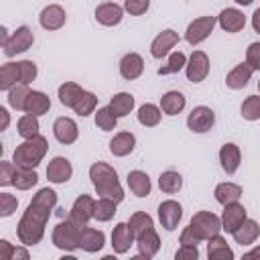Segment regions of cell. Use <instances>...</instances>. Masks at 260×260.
<instances>
[{
	"label": "cell",
	"mask_w": 260,
	"mask_h": 260,
	"mask_svg": "<svg viewBox=\"0 0 260 260\" xmlns=\"http://www.w3.org/2000/svg\"><path fill=\"white\" fill-rule=\"evenodd\" d=\"M95 126L104 132H110L118 126V116L112 112L110 106H102L95 110Z\"/></svg>",
	"instance_id": "60d3db41"
},
{
	"label": "cell",
	"mask_w": 260,
	"mask_h": 260,
	"mask_svg": "<svg viewBox=\"0 0 260 260\" xmlns=\"http://www.w3.org/2000/svg\"><path fill=\"white\" fill-rule=\"evenodd\" d=\"M108 146H110V152L114 156H118V158L128 156L134 150V146H136V136L132 132H128V130H122V132H118V134L112 136V140L108 142Z\"/></svg>",
	"instance_id": "cb8c5ba5"
},
{
	"label": "cell",
	"mask_w": 260,
	"mask_h": 260,
	"mask_svg": "<svg viewBox=\"0 0 260 260\" xmlns=\"http://www.w3.org/2000/svg\"><path fill=\"white\" fill-rule=\"evenodd\" d=\"M95 110H98V95L91 93V91H83L81 98L77 100V104L73 106V112H75L77 116H81V118L93 114Z\"/></svg>",
	"instance_id": "7bdbcfd3"
},
{
	"label": "cell",
	"mask_w": 260,
	"mask_h": 260,
	"mask_svg": "<svg viewBox=\"0 0 260 260\" xmlns=\"http://www.w3.org/2000/svg\"><path fill=\"white\" fill-rule=\"evenodd\" d=\"M185 75L191 83H201L209 75V57H207L205 51H193L187 57Z\"/></svg>",
	"instance_id": "9c48e42d"
},
{
	"label": "cell",
	"mask_w": 260,
	"mask_h": 260,
	"mask_svg": "<svg viewBox=\"0 0 260 260\" xmlns=\"http://www.w3.org/2000/svg\"><path fill=\"white\" fill-rule=\"evenodd\" d=\"M246 63L254 71H260V41L248 45V49H246Z\"/></svg>",
	"instance_id": "f907efd6"
},
{
	"label": "cell",
	"mask_w": 260,
	"mask_h": 260,
	"mask_svg": "<svg viewBox=\"0 0 260 260\" xmlns=\"http://www.w3.org/2000/svg\"><path fill=\"white\" fill-rule=\"evenodd\" d=\"M189 225L193 228V232L199 236L201 242H207L209 238H213L215 234L221 232V217L215 215L213 211H207V209H201V211H195Z\"/></svg>",
	"instance_id": "5b68a950"
},
{
	"label": "cell",
	"mask_w": 260,
	"mask_h": 260,
	"mask_svg": "<svg viewBox=\"0 0 260 260\" xmlns=\"http://www.w3.org/2000/svg\"><path fill=\"white\" fill-rule=\"evenodd\" d=\"M81 230L83 225L73 221V219H65V221H59L55 228H53V234H51V240H53V246L59 248L61 252H75L79 250V238H81Z\"/></svg>",
	"instance_id": "277c9868"
},
{
	"label": "cell",
	"mask_w": 260,
	"mask_h": 260,
	"mask_svg": "<svg viewBox=\"0 0 260 260\" xmlns=\"http://www.w3.org/2000/svg\"><path fill=\"white\" fill-rule=\"evenodd\" d=\"M39 130H41V124H39V116H32V114H24L18 118L16 122V132L22 140H28V138H35L39 136Z\"/></svg>",
	"instance_id": "74e56055"
},
{
	"label": "cell",
	"mask_w": 260,
	"mask_h": 260,
	"mask_svg": "<svg viewBox=\"0 0 260 260\" xmlns=\"http://www.w3.org/2000/svg\"><path fill=\"white\" fill-rule=\"evenodd\" d=\"M177 43H179V32L173 30V28H165V30H160L152 39V43H150V55L154 59H162V57H167L171 53V49Z\"/></svg>",
	"instance_id": "ac0fdd59"
},
{
	"label": "cell",
	"mask_w": 260,
	"mask_h": 260,
	"mask_svg": "<svg viewBox=\"0 0 260 260\" xmlns=\"http://www.w3.org/2000/svg\"><path fill=\"white\" fill-rule=\"evenodd\" d=\"M150 8V0H124V10L130 16H140Z\"/></svg>",
	"instance_id": "681fc988"
},
{
	"label": "cell",
	"mask_w": 260,
	"mask_h": 260,
	"mask_svg": "<svg viewBox=\"0 0 260 260\" xmlns=\"http://www.w3.org/2000/svg\"><path fill=\"white\" fill-rule=\"evenodd\" d=\"M49 150V140L39 134L35 138H28V140H22L14 152H12V162L18 165V167H28V169H37L39 162L45 158Z\"/></svg>",
	"instance_id": "3957f363"
},
{
	"label": "cell",
	"mask_w": 260,
	"mask_h": 260,
	"mask_svg": "<svg viewBox=\"0 0 260 260\" xmlns=\"http://www.w3.org/2000/svg\"><path fill=\"white\" fill-rule=\"evenodd\" d=\"M108 106L112 108V112H114L118 118H124V116H128V114L134 110L136 102H134V95H132V93H128V91H118V93H114V95L110 98V104H108Z\"/></svg>",
	"instance_id": "836d02e7"
},
{
	"label": "cell",
	"mask_w": 260,
	"mask_h": 260,
	"mask_svg": "<svg viewBox=\"0 0 260 260\" xmlns=\"http://www.w3.org/2000/svg\"><path fill=\"white\" fill-rule=\"evenodd\" d=\"M185 106H187V98L177 89H171L160 98V110L165 116H177L185 110Z\"/></svg>",
	"instance_id": "f546056e"
},
{
	"label": "cell",
	"mask_w": 260,
	"mask_h": 260,
	"mask_svg": "<svg viewBox=\"0 0 260 260\" xmlns=\"http://www.w3.org/2000/svg\"><path fill=\"white\" fill-rule=\"evenodd\" d=\"M51 110V98L45 93V91H39V89H30L28 98H26V106H24V112L26 114H32V116H45L47 112Z\"/></svg>",
	"instance_id": "f1b7e54d"
},
{
	"label": "cell",
	"mask_w": 260,
	"mask_h": 260,
	"mask_svg": "<svg viewBox=\"0 0 260 260\" xmlns=\"http://www.w3.org/2000/svg\"><path fill=\"white\" fill-rule=\"evenodd\" d=\"M18 69H20V83L22 85H30L37 79V75H39L37 63L35 61H28V59L18 61Z\"/></svg>",
	"instance_id": "bcb514c9"
},
{
	"label": "cell",
	"mask_w": 260,
	"mask_h": 260,
	"mask_svg": "<svg viewBox=\"0 0 260 260\" xmlns=\"http://www.w3.org/2000/svg\"><path fill=\"white\" fill-rule=\"evenodd\" d=\"M106 246V234L102 230L95 228H87V223L81 230V238H79V248L87 254H95Z\"/></svg>",
	"instance_id": "7402d4cb"
},
{
	"label": "cell",
	"mask_w": 260,
	"mask_h": 260,
	"mask_svg": "<svg viewBox=\"0 0 260 260\" xmlns=\"http://www.w3.org/2000/svg\"><path fill=\"white\" fill-rule=\"evenodd\" d=\"M252 28L256 32H260V8H256L254 14H252Z\"/></svg>",
	"instance_id": "6f0895ef"
},
{
	"label": "cell",
	"mask_w": 260,
	"mask_h": 260,
	"mask_svg": "<svg viewBox=\"0 0 260 260\" xmlns=\"http://www.w3.org/2000/svg\"><path fill=\"white\" fill-rule=\"evenodd\" d=\"M128 223H130V228H132L134 236H140V234H144L146 230L154 228V219H152L146 211H134V213L130 215Z\"/></svg>",
	"instance_id": "f6af8a7d"
},
{
	"label": "cell",
	"mask_w": 260,
	"mask_h": 260,
	"mask_svg": "<svg viewBox=\"0 0 260 260\" xmlns=\"http://www.w3.org/2000/svg\"><path fill=\"white\" fill-rule=\"evenodd\" d=\"M183 219V205L175 199H165L158 205V221L167 232H173Z\"/></svg>",
	"instance_id": "30bf717a"
},
{
	"label": "cell",
	"mask_w": 260,
	"mask_h": 260,
	"mask_svg": "<svg viewBox=\"0 0 260 260\" xmlns=\"http://www.w3.org/2000/svg\"><path fill=\"white\" fill-rule=\"evenodd\" d=\"M215 126V112L209 106H195L187 116V128L195 134L209 132Z\"/></svg>",
	"instance_id": "ba28073f"
},
{
	"label": "cell",
	"mask_w": 260,
	"mask_h": 260,
	"mask_svg": "<svg viewBox=\"0 0 260 260\" xmlns=\"http://www.w3.org/2000/svg\"><path fill=\"white\" fill-rule=\"evenodd\" d=\"M134 240H136V236H134L130 223L120 221V223H116L114 230H112V244H110V246H112L114 254H120V256H122V254H128V252H130Z\"/></svg>",
	"instance_id": "4fadbf2b"
},
{
	"label": "cell",
	"mask_w": 260,
	"mask_h": 260,
	"mask_svg": "<svg viewBox=\"0 0 260 260\" xmlns=\"http://www.w3.org/2000/svg\"><path fill=\"white\" fill-rule=\"evenodd\" d=\"M53 136L57 138L59 144H73L77 138H79V128L75 124L73 118L69 116H59L55 122H53Z\"/></svg>",
	"instance_id": "5bb4252c"
},
{
	"label": "cell",
	"mask_w": 260,
	"mask_h": 260,
	"mask_svg": "<svg viewBox=\"0 0 260 260\" xmlns=\"http://www.w3.org/2000/svg\"><path fill=\"white\" fill-rule=\"evenodd\" d=\"M93 211H95V199L87 193H81L69 209V219L85 225L89 219H93Z\"/></svg>",
	"instance_id": "2e32d148"
},
{
	"label": "cell",
	"mask_w": 260,
	"mask_h": 260,
	"mask_svg": "<svg viewBox=\"0 0 260 260\" xmlns=\"http://www.w3.org/2000/svg\"><path fill=\"white\" fill-rule=\"evenodd\" d=\"M18 207V199L6 191L0 193V217H10Z\"/></svg>",
	"instance_id": "7dc6e473"
},
{
	"label": "cell",
	"mask_w": 260,
	"mask_h": 260,
	"mask_svg": "<svg viewBox=\"0 0 260 260\" xmlns=\"http://www.w3.org/2000/svg\"><path fill=\"white\" fill-rule=\"evenodd\" d=\"M126 183H128V189L132 191V195H136V197H148L150 195L152 183H150V177L144 171H140V169L130 171L128 177H126Z\"/></svg>",
	"instance_id": "484cf974"
},
{
	"label": "cell",
	"mask_w": 260,
	"mask_h": 260,
	"mask_svg": "<svg viewBox=\"0 0 260 260\" xmlns=\"http://www.w3.org/2000/svg\"><path fill=\"white\" fill-rule=\"evenodd\" d=\"M14 248L16 246H12L8 240H0V260H12V254H14Z\"/></svg>",
	"instance_id": "db71d44e"
},
{
	"label": "cell",
	"mask_w": 260,
	"mask_h": 260,
	"mask_svg": "<svg viewBox=\"0 0 260 260\" xmlns=\"http://www.w3.org/2000/svg\"><path fill=\"white\" fill-rule=\"evenodd\" d=\"M240 116L248 122L260 120V95H248L240 106Z\"/></svg>",
	"instance_id": "ee69618b"
},
{
	"label": "cell",
	"mask_w": 260,
	"mask_h": 260,
	"mask_svg": "<svg viewBox=\"0 0 260 260\" xmlns=\"http://www.w3.org/2000/svg\"><path fill=\"white\" fill-rule=\"evenodd\" d=\"M136 248H138V258H146V260L154 258L160 250V236L156 234V230L150 228L144 234L136 236Z\"/></svg>",
	"instance_id": "d6986e66"
},
{
	"label": "cell",
	"mask_w": 260,
	"mask_h": 260,
	"mask_svg": "<svg viewBox=\"0 0 260 260\" xmlns=\"http://www.w3.org/2000/svg\"><path fill=\"white\" fill-rule=\"evenodd\" d=\"M179 244H185V246H197V244H201V240H199V236L193 232V228L187 225V228H183V232H181V236H179Z\"/></svg>",
	"instance_id": "f5cc1de1"
},
{
	"label": "cell",
	"mask_w": 260,
	"mask_h": 260,
	"mask_svg": "<svg viewBox=\"0 0 260 260\" xmlns=\"http://www.w3.org/2000/svg\"><path fill=\"white\" fill-rule=\"evenodd\" d=\"M207 258L209 260H234V250L221 234H215L207 240Z\"/></svg>",
	"instance_id": "83f0119b"
},
{
	"label": "cell",
	"mask_w": 260,
	"mask_h": 260,
	"mask_svg": "<svg viewBox=\"0 0 260 260\" xmlns=\"http://www.w3.org/2000/svg\"><path fill=\"white\" fill-rule=\"evenodd\" d=\"M89 179H91V185L100 197H108L116 203L124 201V187L120 185L118 173L112 165H108L104 160L93 162L89 167Z\"/></svg>",
	"instance_id": "7a4b0ae2"
},
{
	"label": "cell",
	"mask_w": 260,
	"mask_h": 260,
	"mask_svg": "<svg viewBox=\"0 0 260 260\" xmlns=\"http://www.w3.org/2000/svg\"><path fill=\"white\" fill-rule=\"evenodd\" d=\"M28 246H22V248H14V254H12V260H28L30 256H28V250H26Z\"/></svg>",
	"instance_id": "11a10c76"
},
{
	"label": "cell",
	"mask_w": 260,
	"mask_h": 260,
	"mask_svg": "<svg viewBox=\"0 0 260 260\" xmlns=\"http://www.w3.org/2000/svg\"><path fill=\"white\" fill-rule=\"evenodd\" d=\"M215 201L219 205H228V203H234V201H240L242 197V187L232 183V181H225V183H217L215 185Z\"/></svg>",
	"instance_id": "d6a6232c"
},
{
	"label": "cell",
	"mask_w": 260,
	"mask_h": 260,
	"mask_svg": "<svg viewBox=\"0 0 260 260\" xmlns=\"http://www.w3.org/2000/svg\"><path fill=\"white\" fill-rule=\"evenodd\" d=\"M252 75H254V69H252L246 61H244V63H238V65L225 75V85H228L230 89H244V87L250 83Z\"/></svg>",
	"instance_id": "d4e9b609"
},
{
	"label": "cell",
	"mask_w": 260,
	"mask_h": 260,
	"mask_svg": "<svg viewBox=\"0 0 260 260\" xmlns=\"http://www.w3.org/2000/svg\"><path fill=\"white\" fill-rule=\"evenodd\" d=\"M246 217H248V211L240 201L228 203L223 205V211H221V230H225L228 234H234L244 223Z\"/></svg>",
	"instance_id": "7c38bea8"
},
{
	"label": "cell",
	"mask_w": 260,
	"mask_h": 260,
	"mask_svg": "<svg viewBox=\"0 0 260 260\" xmlns=\"http://www.w3.org/2000/svg\"><path fill=\"white\" fill-rule=\"evenodd\" d=\"M232 236H234V242L236 244H240V246H252L258 240V236H260V223L256 219L246 217L244 223Z\"/></svg>",
	"instance_id": "4316f807"
},
{
	"label": "cell",
	"mask_w": 260,
	"mask_h": 260,
	"mask_svg": "<svg viewBox=\"0 0 260 260\" xmlns=\"http://www.w3.org/2000/svg\"><path fill=\"white\" fill-rule=\"evenodd\" d=\"M116 201H112V199H108V197H100V199H95V211H93V219H98V221H102V223H106V221H110L114 215H116Z\"/></svg>",
	"instance_id": "b9f144b4"
},
{
	"label": "cell",
	"mask_w": 260,
	"mask_h": 260,
	"mask_svg": "<svg viewBox=\"0 0 260 260\" xmlns=\"http://www.w3.org/2000/svg\"><path fill=\"white\" fill-rule=\"evenodd\" d=\"M32 43H35L32 30L22 24V26H18V28L8 37V41L2 45V51H4L6 57H16V55H20V53H26V51L32 47Z\"/></svg>",
	"instance_id": "8992f818"
},
{
	"label": "cell",
	"mask_w": 260,
	"mask_h": 260,
	"mask_svg": "<svg viewBox=\"0 0 260 260\" xmlns=\"http://www.w3.org/2000/svg\"><path fill=\"white\" fill-rule=\"evenodd\" d=\"M181 187H183V177H181L179 171L169 169V171H162V173L158 175V189H160L162 193L173 195V193H179Z\"/></svg>",
	"instance_id": "e575fe53"
},
{
	"label": "cell",
	"mask_w": 260,
	"mask_h": 260,
	"mask_svg": "<svg viewBox=\"0 0 260 260\" xmlns=\"http://www.w3.org/2000/svg\"><path fill=\"white\" fill-rule=\"evenodd\" d=\"M120 75L126 79V81H134L142 75L144 71V59L138 55V53H126L122 59H120Z\"/></svg>",
	"instance_id": "603a6c76"
},
{
	"label": "cell",
	"mask_w": 260,
	"mask_h": 260,
	"mask_svg": "<svg viewBox=\"0 0 260 260\" xmlns=\"http://www.w3.org/2000/svg\"><path fill=\"white\" fill-rule=\"evenodd\" d=\"M136 118H138V122H140L144 128H154V126H158L160 120H162V110H160V106L146 102V104H142V106L138 108Z\"/></svg>",
	"instance_id": "1f68e13d"
},
{
	"label": "cell",
	"mask_w": 260,
	"mask_h": 260,
	"mask_svg": "<svg viewBox=\"0 0 260 260\" xmlns=\"http://www.w3.org/2000/svg\"><path fill=\"white\" fill-rule=\"evenodd\" d=\"M57 205V193L51 187L39 189L30 203L26 205V211L22 213L18 225H16V238L22 246H35L43 240L47 221Z\"/></svg>",
	"instance_id": "6da1fadb"
},
{
	"label": "cell",
	"mask_w": 260,
	"mask_h": 260,
	"mask_svg": "<svg viewBox=\"0 0 260 260\" xmlns=\"http://www.w3.org/2000/svg\"><path fill=\"white\" fill-rule=\"evenodd\" d=\"M6 93H8V95H6V100H8V106H10L12 110H16V112H24V106H26V98H28V93H30L28 85H22V83H18V85H14L12 89H8Z\"/></svg>",
	"instance_id": "ab89813d"
},
{
	"label": "cell",
	"mask_w": 260,
	"mask_h": 260,
	"mask_svg": "<svg viewBox=\"0 0 260 260\" xmlns=\"http://www.w3.org/2000/svg\"><path fill=\"white\" fill-rule=\"evenodd\" d=\"M187 65V55L183 51H171L167 55V61L158 67V75H173V73H179L181 69H185Z\"/></svg>",
	"instance_id": "8d00e7d4"
},
{
	"label": "cell",
	"mask_w": 260,
	"mask_h": 260,
	"mask_svg": "<svg viewBox=\"0 0 260 260\" xmlns=\"http://www.w3.org/2000/svg\"><path fill=\"white\" fill-rule=\"evenodd\" d=\"M124 6L116 4V2H102L95 6V20L102 26H118L124 18Z\"/></svg>",
	"instance_id": "e0dca14e"
},
{
	"label": "cell",
	"mask_w": 260,
	"mask_h": 260,
	"mask_svg": "<svg viewBox=\"0 0 260 260\" xmlns=\"http://www.w3.org/2000/svg\"><path fill=\"white\" fill-rule=\"evenodd\" d=\"M14 175H16V165L12 160H2L0 162V185L2 187L12 185Z\"/></svg>",
	"instance_id": "c3c4849f"
},
{
	"label": "cell",
	"mask_w": 260,
	"mask_h": 260,
	"mask_svg": "<svg viewBox=\"0 0 260 260\" xmlns=\"http://www.w3.org/2000/svg\"><path fill=\"white\" fill-rule=\"evenodd\" d=\"M217 24L221 26V30H225V32H240V30H244V26H246V14L240 10V8H223L221 12H219V16H217Z\"/></svg>",
	"instance_id": "ffe728a7"
},
{
	"label": "cell",
	"mask_w": 260,
	"mask_h": 260,
	"mask_svg": "<svg viewBox=\"0 0 260 260\" xmlns=\"http://www.w3.org/2000/svg\"><path fill=\"white\" fill-rule=\"evenodd\" d=\"M244 258H258V260H260V246H256V248H252L250 252H246Z\"/></svg>",
	"instance_id": "680465c9"
},
{
	"label": "cell",
	"mask_w": 260,
	"mask_h": 260,
	"mask_svg": "<svg viewBox=\"0 0 260 260\" xmlns=\"http://www.w3.org/2000/svg\"><path fill=\"white\" fill-rule=\"evenodd\" d=\"M20 83V69H18V63H4L0 67V89L2 91H8L12 89L14 85Z\"/></svg>",
	"instance_id": "f35d334b"
},
{
	"label": "cell",
	"mask_w": 260,
	"mask_h": 260,
	"mask_svg": "<svg viewBox=\"0 0 260 260\" xmlns=\"http://www.w3.org/2000/svg\"><path fill=\"white\" fill-rule=\"evenodd\" d=\"M0 118H2V126H0V130H6L8 124H10V114H8V110H6L4 106L0 108Z\"/></svg>",
	"instance_id": "9f6ffc18"
},
{
	"label": "cell",
	"mask_w": 260,
	"mask_h": 260,
	"mask_svg": "<svg viewBox=\"0 0 260 260\" xmlns=\"http://www.w3.org/2000/svg\"><path fill=\"white\" fill-rule=\"evenodd\" d=\"M219 162H221V169L228 175H234L240 169V162H242V150H240V146L236 142L221 144V148H219Z\"/></svg>",
	"instance_id": "44dd1931"
},
{
	"label": "cell",
	"mask_w": 260,
	"mask_h": 260,
	"mask_svg": "<svg viewBox=\"0 0 260 260\" xmlns=\"http://www.w3.org/2000/svg\"><path fill=\"white\" fill-rule=\"evenodd\" d=\"M73 177V167L65 156H53L47 165V179L53 185H63Z\"/></svg>",
	"instance_id": "9a60e30c"
},
{
	"label": "cell",
	"mask_w": 260,
	"mask_h": 260,
	"mask_svg": "<svg viewBox=\"0 0 260 260\" xmlns=\"http://www.w3.org/2000/svg\"><path fill=\"white\" fill-rule=\"evenodd\" d=\"M83 91H85V89H83L79 83H75V81H65V83L59 85V89H57V98H59L61 106L73 110V106L77 104V100L81 98Z\"/></svg>",
	"instance_id": "4dcf8cb0"
},
{
	"label": "cell",
	"mask_w": 260,
	"mask_h": 260,
	"mask_svg": "<svg viewBox=\"0 0 260 260\" xmlns=\"http://www.w3.org/2000/svg\"><path fill=\"white\" fill-rule=\"evenodd\" d=\"M258 91H260V81H258Z\"/></svg>",
	"instance_id": "94428289"
},
{
	"label": "cell",
	"mask_w": 260,
	"mask_h": 260,
	"mask_svg": "<svg viewBox=\"0 0 260 260\" xmlns=\"http://www.w3.org/2000/svg\"><path fill=\"white\" fill-rule=\"evenodd\" d=\"M234 2H236V4H240V6H250L254 0H234Z\"/></svg>",
	"instance_id": "91938a15"
},
{
	"label": "cell",
	"mask_w": 260,
	"mask_h": 260,
	"mask_svg": "<svg viewBox=\"0 0 260 260\" xmlns=\"http://www.w3.org/2000/svg\"><path fill=\"white\" fill-rule=\"evenodd\" d=\"M215 24H217V18L215 16H199V18L191 20L189 26H187V30H185V41L189 45H193V47L199 45V43H203L213 32Z\"/></svg>",
	"instance_id": "52a82bcc"
},
{
	"label": "cell",
	"mask_w": 260,
	"mask_h": 260,
	"mask_svg": "<svg viewBox=\"0 0 260 260\" xmlns=\"http://www.w3.org/2000/svg\"><path fill=\"white\" fill-rule=\"evenodd\" d=\"M197 258H199L197 246H185V244H181L179 250L175 252V260H197Z\"/></svg>",
	"instance_id": "816d5d0a"
},
{
	"label": "cell",
	"mask_w": 260,
	"mask_h": 260,
	"mask_svg": "<svg viewBox=\"0 0 260 260\" xmlns=\"http://www.w3.org/2000/svg\"><path fill=\"white\" fill-rule=\"evenodd\" d=\"M67 22V12L61 4H47L39 14V24L45 30H59Z\"/></svg>",
	"instance_id": "8fae6325"
},
{
	"label": "cell",
	"mask_w": 260,
	"mask_h": 260,
	"mask_svg": "<svg viewBox=\"0 0 260 260\" xmlns=\"http://www.w3.org/2000/svg\"><path fill=\"white\" fill-rule=\"evenodd\" d=\"M39 183V175L37 169H28V167H18L16 165V175L12 181V187H16L18 191H28Z\"/></svg>",
	"instance_id": "d590c367"
}]
</instances>
